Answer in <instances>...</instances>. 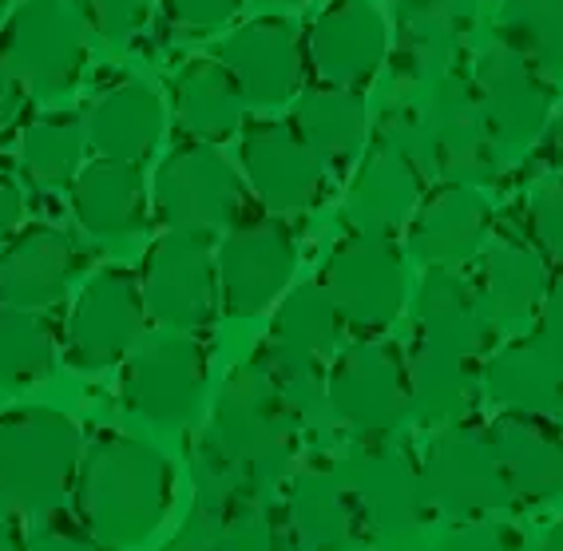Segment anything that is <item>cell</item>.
<instances>
[{"instance_id":"6da1fadb","label":"cell","mask_w":563,"mask_h":551,"mask_svg":"<svg viewBox=\"0 0 563 551\" xmlns=\"http://www.w3.org/2000/svg\"><path fill=\"white\" fill-rule=\"evenodd\" d=\"M175 496V472L159 449L128 432H96L84 461L71 511L108 548H140L155 536Z\"/></svg>"},{"instance_id":"7a4b0ae2","label":"cell","mask_w":563,"mask_h":551,"mask_svg":"<svg viewBox=\"0 0 563 551\" xmlns=\"http://www.w3.org/2000/svg\"><path fill=\"white\" fill-rule=\"evenodd\" d=\"M207 432L231 456L251 492H271L290 481L298 444L306 441L302 425L258 357L227 373V382L214 393Z\"/></svg>"},{"instance_id":"3957f363","label":"cell","mask_w":563,"mask_h":551,"mask_svg":"<svg viewBox=\"0 0 563 551\" xmlns=\"http://www.w3.org/2000/svg\"><path fill=\"white\" fill-rule=\"evenodd\" d=\"M84 444L80 425L48 405L0 412V496L32 516L68 508Z\"/></svg>"},{"instance_id":"277c9868","label":"cell","mask_w":563,"mask_h":551,"mask_svg":"<svg viewBox=\"0 0 563 551\" xmlns=\"http://www.w3.org/2000/svg\"><path fill=\"white\" fill-rule=\"evenodd\" d=\"M246 179L214 143H179L159 163L152 183L155 222L167 231L187 234H227L246 219Z\"/></svg>"},{"instance_id":"5b68a950","label":"cell","mask_w":563,"mask_h":551,"mask_svg":"<svg viewBox=\"0 0 563 551\" xmlns=\"http://www.w3.org/2000/svg\"><path fill=\"white\" fill-rule=\"evenodd\" d=\"M325 397L350 432L389 437L409 417V357L382 338L353 341L325 370Z\"/></svg>"},{"instance_id":"8992f818","label":"cell","mask_w":563,"mask_h":551,"mask_svg":"<svg viewBox=\"0 0 563 551\" xmlns=\"http://www.w3.org/2000/svg\"><path fill=\"white\" fill-rule=\"evenodd\" d=\"M409 80L417 84V103L433 128L437 175H444V183H468V187H488L500 179V143L476 103L468 71L449 68Z\"/></svg>"},{"instance_id":"52a82bcc","label":"cell","mask_w":563,"mask_h":551,"mask_svg":"<svg viewBox=\"0 0 563 551\" xmlns=\"http://www.w3.org/2000/svg\"><path fill=\"white\" fill-rule=\"evenodd\" d=\"M0 60L32 96H64L88 64L80 16L68 0H21L0 32Z\"/></svg>"},{"instance_id":"ba28073f","label":"cell","mask_w":563,"mask_h":551,"mask_svg":"<svg viewBox=\"0 0 563 551\" xmlns=\"http://www.w3.org/2000/svg\"><path fill=\"white\" fill-rule=\"evenodd\" d=\"M140 290L147 318L167 330L191 333L219 321V262L202 234L167 231L163 239H155L143 258Z\"/></svg>"},{"instance_id":"9c48e42d","label":"cell","mask_w":563,"mask_h":551,"mask_svg":"<svg viewBox=\"0 0 563 551\" xmlns=\"http://www.w3.org/2000/svg\"><path fill=\"white\" fill-rule=\"evenodd\" d=\"M214 262H219L222 310L231 318H254L290 290L298 271V242L282 214L242 219L222 234Z\"/></svg>"},{"instance_id":"30bf717a","label":"cell","mask_w":563,"mask_h":551,"mask_svg":"<svg viewBox=\"0 0 563 551\" xmlns=\"http://www.w3.org/2000/svg\"><path fill=\"white\" fill-rule=\"evenodd\" d=\"M333 469L342 472L353 496L362 536L393 540L421 520V508L429 504L421 472L401 444H389V437H357Z\"/></svg>"},{"instance_id":"8fae6325","label":"cell","mask_w":563,"mask_h":551,"mask_svg":"<svg viewBox=\"0 0 563 551\" xmlns=\"http://www.w3.org/2000/svg\"><path fill=\"white\" fill-rule=\"evenodd\" d=\"M147 306L140 278L123 266H103L84 282L64 326V353L76 370L100 373L128 357L143 338Z\"/></svg>"},{"instance_id":"7c38bea8","label":"cell","mask_w":563,"mask_h":551,"mask_svg":"<svg viewBox=\"0 0 563 551\" xmlns=\"http://www.w3.org/2000/svg\"><path fill=\"white\" fill-rule=\"evenodd\" d=\"M322 286L350 330L377 333L405 306V258L393 239L353 231L325 258Z\"/></svg>"},{"instance_id":"4fadbf2b","label":"cell","mask_w":563,"mask_h":551,"mask_svg":"<svg viewBox=\"0 0 563 551\" xmlns=\"http://www.w3.org/2000/svg\"><path fill=\"white\" fill-rule=\"evenodd\" d=\"M211 377V353L183 330L152 338L128 361L123 401L152 425H187L199 412Z\"/></svg>"},{"instance_id":"5bb4252c","label":"cell","mask_w":563,"mask_h":551,"mask_svg":"<svg viewBox=\"0 0 563 551\" xmlns=\"http://www.w3.org/2000/svg\"><path fill=\"white\" fill-rule=\"evenodd\" d=\"M468 80L500 147H528L552 128L555 84L512 44H488L476 56Z\"/></svg>"},{"instance_id":"9a60e30c","label":"cell","mask_w":563,"mask_h":551,"mask_svg":"<svg viewBox=\"0 0 563 551\" xmlns=\"http://www.w3.org/2000/svg\"><path fill=\"white\" fill-rule=\"evenodd\" d=\"M242 179L271 214L313 211L325 195V163L310 143L278 120H254L242 131Z\"/></svg>"},{"instance_id":"2e32d148","label":"cell","mask_w":563,"mask_h":551,"mask_svg":"<svg viewBox=\"0 0 563 551\" xmlns=\"http://www.w3.org/2000/svg\"><path fill=\"white\" fill-rule=\"evenodd\" d=\"M227 71L239 80L254 108H282L302 96L306 84V36L290 16H258L231 29L214 48Z\"/></svg>"},{"instance_id":"e0dca14e","label":"cell","mask_w":563,"mask_h":551,"mask_svg":"<svg viewBox=\"0 0 563 551\" xmlns=\"http://www.w3.org/2000/svg\"><path fill=\"white\" fill-rule=\"evenodd\" d=\"M389 60V24L369 0H333L306 32V64L325 88L365 91Z\"/></svg>"},{"instance_id":"ac0fdd59","label":"cell","mask_w":563,"mask_h":551,"mask_svg":"<svg viewBox=\"0 0 563 551\" xmlns=\"http://www.w3.org/2000/svg\"><path fill=\"white\" fill-rule=\"evenodd\" d=\"M421 481L429 504H441L449 511H488L512 488L496 461L488 432L461 421L437 432V441L429 444V456H424Z\"/></svg>"},{"instance_id":"d6986e66","label":"cell","mask_w":563,"mask_h":551,"mask_svg":"<svg viewBox=\"0 0 563 551\" xmlns=\"http://www.w3.org/2000/svg\"><path fill=\"white\" fill-rule=\"evenodd\" d=\"M84 246L60 227H24L0 246V306L48 310L80 278Z\"/></svg>"},{"instance_id":"ffe728a7","label":"cell","mask_w":563,"mask_h":551,"mask_svg":"<svg viewBox=\"0 0 563 551\" xmlns=\"http://www.w3.org/2000/svg\"><path fill=\"white\" fill-rule=\"evenodd\" d=\"M405 231L412 258H421L424 266H453L481 254L484 242L493 239V211L481 187L441 183L433 195H424Z\"/></svg>"},{"instance_id":"44dd1931","label":"cell","mask_w":563,"mask_h":551,"mask_svg":"<svg viewBox=\"0 0 563 551\" xmlns=\"http://www.w3.org/2000/svg\"><path fill=\"white\" fill-rule=\"evenodd\" d=\"M163 100L155 88L140 80H120L111 88L96 91V100L84 111V131H88V147L100 159L120 163H143L152 159L163 140Z\"/></svg>"},{"instance_id":"7402d4cb","label":"cell","mask_w":563,"mask_h":551,"mask_svg":"<svg viewBox=\"0 0 563 551\" xmlns=\"http://www.w3.org/2000/svg\"><path fill=\"white\" fill-rule=\"evenodd\" d=\"M424 199V175L401 159L397 151L377 147L357 163L345 191V222L362 234H382L393 239L409 227L412 211Z\"/></svg>"},{"instance_id":"603a6c76","label":"cell","mask_w":563,"mask_h":551,"mask_svg":"<svg viewBox=\"0 0 563 551\" xmlns=\"http://www.w3.org/2000/svg\"><path fill=\"white\" fill-rule=\"evenodd\" d=\"M412 318L429 345L453 350L461 357H476L493 345L496 326L484 313L476 286L453 266H429L412 298Z\"/></svg>"},{"instance_id":"cb8c5ba5","label":"cell","mask_w":563,"mask_h":551,"mask_svg":"<svg viewBox=\"0 0 563 551\" xmlns=\"http://www.w3.org/2000/svg\"><path fill=\"white\" fill-rule=\"evenodd\" d=\"M405 76L461 68L476 0H389Z\"/></svg>"},{"instance_id":"d4e9b609","label":"cell","mask_w":563,"mask_h":551,"mask_svg":"<svg viewBox=\"0 0 563 551\" xmlns=\"http://www.w3.org/2000/svg\"><path fill=\"white\" fill-rule=\"evenodd\" d=\"M71 211L96 239H128L147 222V183L135 163L91 159L71 179Z\"/></svg>"},{"instance_id":"484cf974","label":"cell","mask_w":563,"mask_h":551,"mask_svg":"<svg viewBox=\"0 0 563 551\" xmlns=\"http://www.w3.org/2000/svg\"><path fill=\"white\" fill-rule=\"evenodd\" d=\"M286 520L298 551H345L357 536V508L338 469H298L286 488Z\"/></svg>"},{"instance_id":"4316f807","label":"cell","mask_w":563,"mask_h":551,"mask_svg":"<svg viewBox=\"0 0 563 551\" xmlns=\"http://www.w3.org/2000/svg\"><path fill=\"white\" fill-rule=\"evenodd\" d=\"M484 389L496 405L512 412H560L563 409V345L548 333L504 345L488 370Z\"/></svg>"},{"instance_id":"83f0119b","label":"cell","mask_w":563,"mask_h":551,"mask_svg":"<svg viewBox=\"0 0 563 551\" xmlns=\"http://www.w3.org/2000/svg\"><path fill=\"white\" fill-rule=\"evenodd\" d=\"M473 286L488 321L504 330V326H520L540 310L543 294H548V266L536 246L500 234V239L484 242L481 274Z\"/></svg>"},{"instance_id":"f1b7e54d","label":"cell","mask_w":563,"mask_h":551,"mask_svg":"<svg viewBox=\"0 0 563 551\" xmlns=\"http://www.w3.org/2000/svg\"><path fill=\"white\" fill-rule=\"evenodd\" d=\"M172 103L175 123L187 140L222 143L242 128L246 96L219 56H195L172 80Z\"/></svg>"},{"instance_id":"f546056e","label":"cell","mask_w":563,"mask_h":551,"mask_svg":"<svg viewBox=\"0 0 563 551\" xmlns=\"http://www.w3.org/2000/svg\"><path fill=\"white\" fill-rule=\"evenodd\" d=\"M290 128L330 170H345L369 140V103L350 88H310L294 103Z\"/></svg>"},{"instance_id":"4dcf8cb0","label":"cell","mask_w":563,"mask_h":551,"mask_svg":"<svg viewBox=\"0 0 563 551\" xmlns=\"http://www.w3.org/2000/svg\"><path fill=\"white\" fill-rule=\"evenodd\" d=\"M481 405V382L468 357L421 341L409 353V412L421 425H456Z\"/></svg>"},{"instance_id":"1f68e13d","label":"cell","mask_w":563,"mask_h":551,"mask_svg":"<svg viewBox=\"0 0 563 551\" xmlns=\"http://www.w3.org/2000/svg\"><path fill=\"white\" fill-rule=\"evenodd\" d=\"M488 441L496 449L504 476L512 488L523 492H543L560 481L563 469V449L555 444V437L536 421V412H504L496 417V425L488 429Z\"/></svg>"},{"instance_id":"d6a6232c","label":"cell","mask_w":563,"mask_h":551,"mask_svg":"<svg viewBox=\"0 0 563 551\" xmlns=\"http://www.w3.org/2000/svg\"><path fill=\"white\" fill-rule=\"evenodd\" d=\"M254 357L266 365V373H271L274 385L282 389L286 405H290L298 425H302L306 441H310V437L318 441V437H325V432L338 425V417H333V409H330V397H325L322 357L290 350V345H282V341H274V338L262 341Z\"/></svg>"},{"instance_id":"836d02e7","label":"cell","mask_w":563,"mask_h":551,"mask_svg":"<svg viewBox=\"0 0 563 551\" xmlns=\"http://www.w3.org/2000/svg\"><path fill=\"white\" fill-rule=\"evenodd\" d=\"M60 361V341L41 310L0 306V385L29 389L52 377Z\"/></svg>"},{"instance_id":"e575fe53","label":"cell","mask_w":563,"mask_h":551,"mask_svg":"<svg viewBox=\"0 0 563 551\" xmlns=\"http://www.w3.org/2000/svg\"><path fill=\"white\" fill-rule=\"evenodd\" d=\"M88 131L76 115H41L21 135V167L36 187H64L80 175Z\"/></svg>"},{"instance_id":"d590c367","label":"cell","mask_w":563,"mask_h":551,"mask_svg":"<svg viewBox=\"0 0 563 551\" xmlns=\"http://www.w3.org/2000/svg\"><path fill=\"white\" fill-rule=\"evenodd\" d=\"M496 32L548 80L563 84V0H504L496 12Z\"/></svg>"},{"instance_id":"8d00e7d4","label":"cell","mask_w":563,"mask_h":551,"mask_svg":"<svg viewBox=\"0 0 563 551\" xmlns=\"http://www.w3.org/2000/svg\"><path fill=\"white\" fill-rule=\"evenodd\" d=\"M342 313L333 306V298L325 294L322 282H302L282 298L278 313H274L271 338L290 345V350L313 353V357H330L338 350L342 338Z\"/></svg>"},{"instance_id":"74e56055","label":"cell","mask_w":563,"mask_h":551,"mask_svg":"<svg viewBox=\"0 0 563 551\" xmlns=\"http://www.w3.org/2000/svg\"><path fill=\"white\" fill-rule=\"evenodd\" d=\"M214 551H298L286 504H274L271 492H242L219 520Z\"/></svg>"},{"instance_id":"f35d334b","label":"cell","mask_w":563,"mask_h":551,"mask_svg":"<svg viewBox=\"0 0 563 551\" xmlns=\"http://www.w3.org/2000/svg\"><path fill=\"white\" fill-rule=\"evenodd\" d=\"M373 143L377 147L397 151L401 159H409L412 167L421 170L424 179L437 175V143L433 128L424 120L417 96H401V100H389L382 111V120L373 123Z\"/></svg>"},{"instance_id":"ab89813d","label":"cell","mask_w":563,"mask_h":551,"mask_svg":"<svg viewBox=\"0 0 563 551\" xmlns=\"http://www.w3.org/2000/svg\"><path fill=\"white\" fill-rule=\"evenodd\" d=\"M68 4L84 29L115 48H123L147 21V0H68Z\"/></svg>"},{"instance_id":"60d3db41","label":"cell","mask_w":563,"mask_h":551,"mask_svg":"<svg viewBox=\"0 0 563 551\" xmlns=\"http://www.w3.org/2000/svg\"><path fill=\"white\" fill-rule=\"evenodd\" d=\"M21 551H115L103 540H96L76 511H44L41 520L24 531Z\"/></svg>"},{"instance_id":"b9f144b4","label":"cell","mask_w":563,"mask_h":551,"mask_svg":"<svg viewBox=\"0 0 563 551\" xmlns=\"http://www.w3.org/2000/svg\"><path fill=\"white\" fill-rule=\"evenodd\" d=\"M528 231L543 254L563 262V179L540 183L528 199Z\"/></svg>"},{"instance_id":"7bdbcfd3","label":"cell","mask_w":563,"mask_h":551,"mask_svg":"<svg viewBox=\"0 0 563 551\" xmlns=\"http://www.w3.org/2000/svg\"><path fill=\"white\" fill-rule=\"evenodd\" d=\"M163 9H167L175 29L202 36V32H214V29H222V24H231L234 12L242 9V0H163Z\"/></svg>"},{"instance_id":"ee69618b","label":"cell","mask_w":563,"mask_h":551,"mask_svg":"<svg viewBox=\"0 0 563 551\" xmlns=\"http://www.w3.org/2000/svg\"><path fill=\"white\" fill-rule=\"evenodd\" d=\"M214 540H219V516L191 508V516L175 531V540H167L159 551H214Z\"/></svg>"},{"instance_id":"f6af8a7d","label":"cell","mask_w":563,"mask_h":551,"mask_svg":"<svg viewBox=\"0 0 563 551\" xmlns=\"http://www.w3.org/2000/svg\"><path fill=\"white\" fill-rule=\"evenodd\" d=\"M21 219H24V191H21V183L12 179V175H0V246H4L12 234L21 231Z\"/></svg>"},{"instance_id":"bcb514c9","label":"cell","mask_w":563,"mask_h":551,"mask_svg":"<svg viewBox=\"0 0 563 551\" xmlns=\"http://www.w3.org/2000/svg\"><path fill=\"white\" fill-rule=\"evenodd\" d=\"M540 333H548V338L563 345V282L548 286V294H543V301H540Z\"/></svg>"},{"instance_id":"7dc6e473","label":"cell","mask_w":563,"mask_h":551,"mask_svg":"<svg viewBox=\"0 0 563 551\" xmlns=\"http://www.w3.org/2000/svg\"><path fill=\"white\" fill-rule=\"evenodd\" d=\"M21 96H24V84L12 76L9 64L0 60V131L16 120V111H21Z\"/></svg>"},{"instance_id":"c3c4849f","label":"cell","mask_w":563,"mask_h":551,"mask_svg":"<svg viewBox=\"0 0 563 551\" xmlns=\"http://www.w3.org/2000/svg\"><path fill=\"white\" fill-rule=\"evenodd\" d=\"M21 548H24V528L16 520V508L0 496V551H21Z\"/></svg>"},{"instance_id":"681fc988","label":"cell","mask_w":563,"mask_h":551,"mask_svg":"<svg viewBox=\"0 0 563 551\" xmlns=\"http://www.w3.org/2000/svg\"><path fill=\"white\" fill-rule=\"evenodd\" d=\"M552 159H555V167L563 170V111H560V120H552Z\"/></svg>"},{"instance_id":"f907efd6","label":"cell","mask_w":563,"mask_h":551,"mask_svg":"<svg viewBox=\"0 0 563 551\" xmlns=\"http://www.w3.org/2000/svg\"><path fill=\"white\" fill-rule=\"evenodd\" d=\"M444 551H500L496 543H476V540H461L453 543V548H444Z\"/></svg>"},{"instance_id":"816d5d0a","label":"cell","mask_w":563,"mask_h":551,"mask_svg":"<svg viewBox=\"0 0 563 551\" xmlns=\"http://www.w3.org/2000/svg\"><path fill=\"white\" fill-rule=\"evenodd\" d=\"M258 4H302V0H258Z\"/></svg>"},{"instance_id":"f5cc1de1","label":"cell","mask_w":563,"mask_h":551,"mask_svg":"<svg viewBox=\"0 0 563 551\" xmlns=\"http://www.w3.org/2000/svg\"><path fill=\"white\" fill-rule=\"evenodd\" d=\"M4 12H9V0H0V16H4Z\"/></svg>"}]
</instances>
